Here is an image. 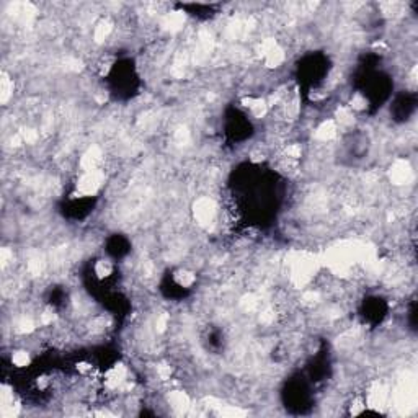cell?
Segmentation results:
<instances>
[{
  "label": "cell",
  "instance_id": "1",
  "mask_svg": "<svg viewBox=\"0 0 418 418\" xmlns=\"http://www.w3.org/2000/svg\"><path fill=\"white\" fill-rule=\"evenodd\" d=\"M195 212H196L198 221L201 224L208 222L212 219V216H214V204H212V201H209V200H200L196 203Z\"/></svg>",
  "mask_w": 418,
  "mask_h": 418
},
{
  "label": "cell",
  "instance_id": "2",
  "mask_svg": "<svg viewBox=\"0 0 418 418\" xmlns=\"http://www.w3.org/2000/svg\"><path fill=\"white\" fill-rule=\"evenodd\" d=\"M336 134V126H335V121H324L320 124V126L315 129V139H319L322 142H327L330 139H333Z\"/></svg>",
  "mask_w": 418,
  "mask_h": 418
},
{
  "label": "cell",
  "instance_id": "3",
  "mask_svg": "<svg viewBox=\"0 0 418 418\" xmlns=\"http://www.w3.org/2000/svg\"><path fill=\"white\" fill-rule=\"evenodd\" d=\"M173 280L180 286V288H192V286L195 284V281H196V275L193 273V271L180 270L173 275Z\"/></svg>",
  "mask_w": 418,
  "mask_h": 418
},
{
  "label": "cell",
  "instance_id": "4",
  "mask_svg": "<svg viewBox=\"0 0 418 418\" xmlns=\"http://www.w3.org/2000/svg\"><path fill=\"white\" fill-rule=\"evenodd\" d=\"M93 271L98 280H106V278H109L115 273V267H113V263L108 260H98L95 263Z\"/></svg>",
  "mask_w": 418,
  "mask_h": 418
},
{
  "label": "cell",
  "instance_id": "5",
  "mask_svg": "<svg viewBox=\"0 0 418 418\" xmlns=\"http://www.w3.org/2000/svg\"><path fill=\"white\" fill-rule=\"evenodd\" d=\"M12 364L15 366V368H26L28 364H30V353L25 350H18V351H13L12 353Z\"/></svg>",
  "mask_w": 418,
  "mask_h": 418
},
{
  "label": "cell",
  "instance_id": "6",
  "mask_svg": "<svg viewBox=\"0 0 418 418\" xmlns=\"http://www.w3.org/2000/svg\"><path fill=\"white\" fill-rule=\"evenodd\" d=\"M12 92H13V84L7 77H4L2 79V101L9 100L12 97Z\"/></svg>",
  "mask_w": 418,
  "mask_h": 418
}]
</instances>
